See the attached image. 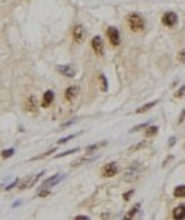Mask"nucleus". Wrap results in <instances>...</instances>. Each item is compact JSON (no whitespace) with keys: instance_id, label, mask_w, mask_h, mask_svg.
<instances>
[{"instance_id":"f257e3e1","label":"nucleus","mask_w":185,"mask_h":220,"mask_svg":"<svg viewBox=\"0 0 185 220\" xmlns=\"http://www.w3.org/2000/svg\"><path fill=\"white\" fill-rule=\"evenodd\" d=\"M127 20H128L130 29L132 32H141L145 27V20L142 19L138 13H130L128 17H127Z\"/></svg>"},{"instance_id":"f03ea898","label":"nucleus","mask_w":185,"mask_h":220,"mask_svg":"<svg viewBox=\"0 0 185 220\" xmlns=\"http://www.w3.org/2000/svg\"><path fill=\"white\" fill-rule=\"evenodd\" d=\"M142 173V166L140 163H134L132 166H130L124 175V180L125 182H135L138 177L141 176Z\"/></svg>"},{"instance_id":"7ed1b4c3","label":"nucleus","mask_w":185,"mask_h":220,"mask_svg":"<svg viewBox=\"0 0 185 220\" xmlns=\"http://www.w3.org/2000/svg\"><path fill=\"white\" fill-rule=\"evenodd\" d=\"M86 36H87V32H86V29L81 24L74 26V29H73V39L76 40L77 43H83L84 39H86Z\"/></svg>"},{"instance_id":"20e7f679","label":"nucleus","mask_w":185,"mask_h":220,"mask_svg":"<svg viewBox=\"0 0 185 220\" xmlns=\"http://www.w3.org/2000/svg\"><path fill=\"white\" fill-rule=\"evenodd\" d=\"M65 175H63V173H57V175H54L53 177H49L47 180H44L43 183H42V189H49V187H53L56 186L57 183H60L63 179H64Z\"/></svg>"},{"instance_id":"39448f33","label":"nucleus","mask_w":185,"mask_h":220,"mask_svg":"<svg viewBox=\"0 0 185 220\" xmlns=\"http://www.w3.org/2000/svg\"><path fill=\"white\" fill-rule=\"evenodd\" d=\"M107 36H108L110 42H111L113 46H120L121 37H120L118 29H115V27H108V29H107Z\"/></svg>"},{"instance_id":"423d86ee","label":"nucleus","mask_w":185,"mask_h":220,"mask_svg":"<svg viewBox=\"0 0 185 220\" xmlns=\"http://www.w3.org/2000/svg\"><path fill=\"white\" fill-rule=\"evenodd\" d=\"M91 47L93 50L97 53L98 56H103L104 53V43H103V39L100 36H94L93 40H91Z\"/></svg>"},{"instance_id":"0eeeda50","label":"nucleus","mask_w":185,"mask_h":220,"mask_svg":"<svg viewBox=\"0 0 185 220\" xmlns=\"http://www.w3.org/2000/svg\"><path fill=\"white\" fill-rule=\"evenodd\" d=\"M103 176L104 177H113L115 176L117 173H118V166H117V163H108V165H106L104 167H103Z\"/></svg>"},{"instance_id":"6e6552de","label":"nucleus","mask_w":185,"mask_h":220,"mask_svg":"<svg viewBox=\"0 0 185 220\" xmlns=\"http://www.w3.org/2000/svg\"><path fill=\"white\" fill-rule=\"evenodd\" d=\"M177 22H178V16L175 14L174 11H167L162 16V23L165 26H170V27H171V26H175Z\"/></svg>"},{"instance_id":"1a4fd4ad","label":"nucleus","mask_w":185,"mask_h":220,"mask_svg":"<svg viewBox=\"0 0 185 220\" xmlns=\"http://www.w3.org/2000/svg\"><path fill=\"white\" fill-rule=\"evenodd\" d=\"M39 109V106H37V100L34 96H30L29 99L26 100V103H24V110L27 111V113H36Z\"/></svg>"},{"instance_id":"9d476101","label":"nucleus","mask_w":185,"mask_h":220,"mask_svg":"<svg viewBox=\"0 0 185 220\" xmlns=\"http://www.w3.org/2000/svg\"><path fill=\"white\" fill-rule=\"evenodd\" d=\"M57 72L60 75H63L65 77H74L76 76V69L73 66H68V65H64V66H57Z\"/></svg>"},{"instance_id":"9b49d317","label":"nucleus","mask_w":185,"mask_h":220,"mask_svg":"<svg viewBox=\"0 0 185 220\" xmlns=\"http://www.w3.org/2000/svg\"><path fill=\"white\" fill-rule=\"evenodd\" d=\"M53 100H54V93H53L51 90H47V92L44 93V96H43L42 106H43V107H49V106L53 103Z\"/></svg>"},{"instance_id":"f8f14e48","label":"nucleus","mask_w":185,"mask_h":220,"mask_svg":"<svg viewBox=\"0 0 185 220\" xmlns=\"http://www.w3.org/2000/svg\"><path fill=\"white\" fill-rule=\"evenodd\" d=\"M172 217L175 220H182L185 217V207L184 204H181V206H178V207H175L174 211H172Z\"/></svg>"},{"instance_id":"ddd939ff","label":"nucleus","mask_w":185,"mask_h":220,"mask_svg":"<svg viewBox=\"0 0 185 220\" xmlns=\"http://www.w3.org/2000/svg\"><path fill=\"white\" fill-rule=\"evenodd\" d=\"M44 175V172H42V173H39V175H36V176L33 177L32 180H30V179H26V180H24V182H23V185L22 186H20V189H27V187H30V186H33V185H34V183H36V182H37V180H39V179H40V177L43 176Z\"/></svg>"},{"instance_id":"4468645a","label":"nucleus","mask_w":185,"mask_h":220,"mask_svg":"<svg viewBox=\"0 0 185 220\" xmlns=\"http://www.w3.org/2000/svg\"><path fill=\"white\" fill-rule=\"evenodd\" d=\"M78 90H80V89L77 87V86H71V87H68L67 90H65V99H67V100L76 99V96L78 94Z\"/></svg>"},{"instance_id":"2eb2a0df","label":"nucleus","mask_w":185,"mask_h":220,"mask_svg":"<svg viewBox=\"0 0 185 220\" xmlns=\"http://www.w3.org/2000/svg\"><path fill=\"white\" fill-rule=\"evenodd\" d=\"M104 146H107V142H106V140H103L101 143L91 144V146H88V147H87V154H93L94 152L100 150V149H101V147H104Z\"/></svg>"},{"instance_id":"dca6fc26","label":"nucleus","mask_w":185,"mask_h":220,"mask_svg":"<svg viewBox=\"0 0 185 220\" xmlns=\"http://www.w3.org/2000/svg\"><path fill=\"white\" fill-rule=\"evenodd\" d=\"M158 103V100H154V101H150V103H147V104H144V106H141L140 109L135 110V113H144V111H148V110L151 109V107H154L155 104Z\"/></svg>"},{"instance_id":"f3484780","label":"nucleus","mask_w":185,"mask_h":220,"mask_svg":"<svg viewBox=\"0 0 185 220\" xmlns=\"http://www.w3.org/2000/svg\"><path fill=\"white\" fill-rule=\"evenodd\" d=\"M145 129H147V132H145V136H147V137H151V136H155V134L158 133V127H157V126H150V127L147 126Z\"/></svg>"},{"instance_id":"a211bd4d","label":"nucleus","mask_w":185,"mask_h":220,"mask_svg":"<svg viewBox=\"0 0 185 220\" xmlns=\"http://www.w3.org/2000/svg\"><path fill=\"white\" fill-rule=\"evenodd\" d=\"M174 196L175 197H184L185 196V186L184 185H181V186H178L177 189L174 190Z\"/></svg>"},{"instance_id":"6ab92c4d","label":"nucleus","mask_w":185,"mask_h":220,"mask_svg":"<svg viewBox=\"0 0 185 220\" xmlns=\"http://www.w3.org/2000/svg\"><path fill=\"white\" fill-rule=\"evenodd\" d=\"M138 207H140V204H137L134 209H131V211H128L124 217H125V219H131V217H134V216L137 214V211H138Z\"/></svg>"},{"instance_id":"aec40b11","label":"nucleus","mask_w":185,"mask_h":220,"mask_svg":"<svg viewBox=\"0 0 185 220\" xmlns=\"http://www.w3.org/2000/svg\"><path fill=\"white\" fill-rule=\"evenodd\" d=\"M78 150H80V147H76V149L67 150V152H64V153H58L57 156H56V159H58V157H63V156H68V154H71V153H77Z\"/></svg>"},{"instance_id":"412c9836","label":"nucleus","mask_w":185,"mask_h":220,"mask_svg":"<svg viewBox=\"0 0 185 220\" xmlns=\"http://www.w3.org/2000/svg\"><path fill=\"white\" fill-rule=\"evenodd\" d=\"M78 134H81V133H77V134H70V136H67V137H63V139H60V140H58V144H64V143H67L68 140L74 139V137H76V136H78Z\"/></svg>"},{"instance_id":"4be33fe9","label":"nucleus","mask_w":185,"mask_h":220,"mask_svg":"<svg viewBox=\"0 0 185 220\" xmlns=\"http://www.w3.org/2000/svg\"><path fill=\"white\" fill-rule=\"evenodd\" d=\"M147 144H148L147 142H141L140 144H135V146L130 147V149H128V152H135V150H138V149H142V147H145Z\"/></svg>"},{"instance_id":"5701e85b","label":"nucleus","mask_w":185,"mask_h":220,"mask_svg":"<svg viewBox=\"0 0 185 220\" xmlns=\"http://www.w3.org/2000/svg\"><path fill=\"white\" fill-rule=\"evenodd\" d=\"M13 154H14V149H7V150H3V152H1V157L7 159V157H11Z\"/></svg>"},{"instance_id":"b1692460","label":"nucleus","mask_w":185,"mask_h":220,"mask_svg":"<svg viewBox=\"0 0 185 220\" xmlns=\"http://www.w3.org/2000/svg\"><path fill=\"white\" fill-rule=\"evenodd\" d=\"M100 80H101V89H103L104 92H107L108 86H107V80H106V76H104V75H100Z\"/></svg>"},{"instance_id":"393cba45","label":"nucleus","mask_w":185,"mask_h":220,"mask_svg":"<svg viewBox=\"0 0 185 220\" xmlns=\"http://www.w3.org/2000/svg\"><path fill=\"white\" fill-rule=\"evenodd\" d=\"M148 126V121L147 123H141V124H138V126H135V127H132L130 132H138V130H141V129H145Z\"/></svg>"},{"instance_id":"a878e982","label":"nucleus","mask_w":185,"mask_h":220,"mask_svg":"<svg viewBox=\"0 0 185 220\" xmlns=\"http://www.w3.org/2000/svg\"><path fill=\"white\" fill-rule=\"evenodd\" d=\"M50 194V192L47 190V189H42V192H39L37 193V196H40V197H44V196H49Z\"/></svg>"},{"instance_id":"bb28decb","label":"nucleus","mask_w":185,"mask_h":220,"mask_svg":"<svg viewBox=\"0 0 185 220\" xmlns=\"http://www.w3.org/2000/svg\"><path fill=\"white\" fill-rule=\"evenodd\" d=\"M77 119H73V120H70V121H67V123H64V124H61V129H65V127H68V126H71L73 123H76Z\"/></svg>"},{"instance_id":"cd10ccee","label":"nucleus","mask_w":185,"mask_h":220,"mask_svg":"<svg viewBox=\"0 0 185 220\" xmlns=\"http://www.w3.org/2000/svg\"><path fill=\"white\" fill-rule=\"evenodd\" d=\"M17 183H19V179H16V180H14V182H13V183H11V185H9V186L6 187V190H10V189H13V187L16 186V185H17Z\"/></svg>"},{"instance_id":"c85d7f7f","label":"nucleus","mask_w":185,"mask_h":220,"mask_svg":"<svg viewBox=\"0 0 185 220\" xmlns=\"http://www.w3.org/2000/svg\"><path fill=\"white\" fill-rule=\"evenodd\" d=\"M134 194V190H130V192H127L125 194H124V200H128L130 199V196H132Z\"/></svg>"},{"instance_id":"c756f323","label":"nucleus","mask_w":185,"mask_h":220,"mask_svg":"<svg viewBox=\"0 0 185 220\" xmlns=\"http://www.w3.org/2000/svg\"><path fill=\"white\" fill-rule=\"evenodd\" d=\"M184 96V87H181L179 89V92L177 93V97H182Z\"/></svg>"},{"instance_id":"7c9ffc66","label":"nucleus","mask_w":185,"mask_h":220,"mask_svg":"<svg viewBox=\"0 0 185 220\" xmlns=\"http://www.w3.org/2000/svg\"><path fill=\"white\" fill-rule=\"evenodd\" d=\"M179 60H181V62H184V50H181V52H179Z\"/></svg>"},{"instance_id":"2f4dec72","label":"nucleus","mask_w":185,"mask_h":220,"mask_svg":"<svg viewBox=\"0 0 185 220\" xmlns=\"http://www.w3.org/2000/svg\"><path fill=\"white\" fill-rule=\"evenodd\" d=\"M175 140H177L175 137H171V139H170V146H174V144H175Z\"/></svg>"},{"instance_id":"473e14b6","label":"nucleus","mask_w":185,"mask_h":220,"mask_svg":"<svg viewBox=\"0 0 185 220\" xmlns=\"http://www.w3.org/2000/svg\"><path fill=\"white\" fill-rule=\"evenodd\" d=\"M77 219H84V220H88L90 217L88 216H77Z\"/></svg>"},{"instance_id":"72a5a7b5","label":"nucleus","mask_w":185,"mask_h":220,"mask_svg":"<svg viewBox=\"0 0 185 220\" xmlns=\"http://www.w3.org/2000/svg\"><path fill=\"white\" fill-rule=\"evenodd\" d=\"M184 121V113H181V119H179V123H182Z\"/></svg>"}]
</instances>
